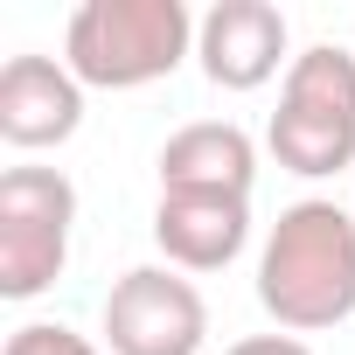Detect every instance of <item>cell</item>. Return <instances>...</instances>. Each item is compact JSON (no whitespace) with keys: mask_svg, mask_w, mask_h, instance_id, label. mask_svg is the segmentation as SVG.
Wrapping results in <instances>:
<instances>
[{"mask_svg":"<svg viewBox=\"0 0 355 355\" xmlns=\"http://www.w3.org/2000/svg\"><path fill=\"white\" fill-rule=\"evenodd\" d=\"M196 56H202V77L216 91H258V84L279 77V63L293 70L286 15L272 0H216L196 28Z\"/></svg>","mask_w":355,"mask_h":355,"instance_id":"8992f818","label":"cell"},{"mask_svg":"<svg viewBox=\"0 0 355 355\" xmlns=\"http://www.w3.org/2000/svg\"><path fill=\"white\" fill-rule=\"evenodd\" d=\"M77 125H84V84L70 77V63L8 56V70H0V139L21 153H42V146H63Z\"/></svg>","mask_w":355,"mask_h":355,"instance_id":"52a82bcc","label":"cell"},{"mask_svg":"<svg viewBox=\"0 0 355 355\" xmlns=\"http://www.w3.org/2000/svg\"><path fill=\"white\" fill-rule=\"evenodd\" d=\"M258 182V146L230 119H196L182 132H167L160 146V189H189V196H244Z\"/></svg>","mask_w":355,"mask_h":355,"instance_id":"9c48e42d","label":"cell"},{"mask_svg":"<svg viewBox=\"0 0 355 355\" xmlns=\"http://www.w3.org/2000/svg\"><path fill=\"white\" fill-rule=\"evenodd\" d=\"M223 355H313L300 334H244V341H230Z\"/></svg>","mask_w":355,"mask_h":355,"instance_id":"8fae6325","label":"cell"},{"mask_svg":"<svg viewBox=\"0 0 355 355\" xmlns=\"http://www.w3.org/2000/svg\"><path fill=\"white\" fill-rule=\"evenodd\" d=\"M258 306L286 334H320L355 313V216L327 196L279 209L258 251Z\"/></svg>","mask_w":355,"mask_h":355,"instance_id":"6da1fadb","label":"cell"},{"mask_svg":"<svg viewBox=\"0 0 355 355\" xmlns=\"http://www.w3.org/2000/svg\"><path fill=\"white\" fill-rule=\"evenodd\" d=\"M209 306L196 279L174 265H132L105 293V348L112 355H202Z\"/></svg>","mask_w":355,"mask_h":355,"instance_id":"5b68a950","label":"cell"},{"mask_svg":"<svg viewBox=\"0 0 355 355\" xmlns=\"http://www.w3.org/2000/svg\"><path fill=\"white\" fill-rule=\"evenodd\" d=\"M265 146L286 174H341L355 167V56L334 42H313L293 56L279 84V112L265 125Z\"/></svg>","mask_w":355,"mask_h":355,"instance_id":"3957f363","label":"cell"},{"mask_svg":"<svg viewBox=\"0 0 355 355\" xmlns=\"http://www.w3.org/2000/svg\"><path fill=\"white\" fill-rule=\"evenodd\" d=\"M196 28L189 0H84L63 28V63L84 91H139L182 70Z\"/></svg>","mask_w":355,"mask_h":355,"instance_id":"7a4b0ae2","label":"cell"},{"mask_svg":"<svg viewBox=\"0 0 355 355\" xmlns=\"http://www.w3.org/2000/svg\"><path fill=\"white\" fill-rule=\"evenodd\" d=\"M153 244L167 251L174 272H223L251 244V202L244 196L160 189V202H153Z\"/></svg>","mask_w":355,"mask_h":355,"instance_id":"ba28073f","label":"cell"},{"mask_svg":"<svg viewBox=\"0 0 355 355\" xmlns=\"http://www.w3.org/2000/svg\"><path fill=\"white\" fill-rule=\"evenodd\" d=\"M0 355H105L91 334H77V327H63V320H21L15 334H8V348Z\"/></svg>","mask_w":355,"mask_h":355,"instance_id":"30bf717a","label":"cell"},{"mask_svg":"<svg viewBox=\"0 0 355 355\" xmlns=\"http://www.w3.org/2000/svg\"><path fill=\"white\" fill-rule=\"evenodd\" d=\"M77 189L63 167H8L0 174V300H35L70 265Z\"/></svg>","mask_w":355,"mask_h":355,"instance_id":"277c9868","label":"cell"}]
</instances>
